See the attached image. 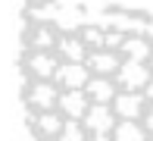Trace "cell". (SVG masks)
<instances>
[{"label":"cell","mask_w":153,"mask_h":141,"mask_svg":"<svg viewBox=\"0 0 153 141\" xmlns=\"http://www.w3.org/2000/svg\"><path fill=\"white\" fill-rule=\"evenodd\" d=\"M16 82L28 141H153V13L25 0Z\"/></svg>","instance_id":"obj_1"}]
</instances>
